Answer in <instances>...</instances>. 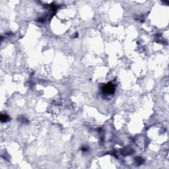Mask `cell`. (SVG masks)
Wrapping results in <instances>:
<instances>
[{"mask_svg":"<svg viewBox=\"0 0 169 169\" xmlns=\"http://www.w3.org/2000/svg\"><path fill=\"white\" fill-rule=\"evenodd\" d=\"M114 85L112 83H109L102 87V91L107 94H112L114 92Z\"/></svg>","mask_w":169,"mask_h":169,"instance_id":"1","label":"cell"},{"mask_svg":"<svg viewBox=\"0 0 169 169\" xmlns=\"http://www.w3.org/2000/svg\"><path fill=\"white\" fill-rule=\"evenodd\" d=\"M7 118H8V116H7V115H5V114H4V115L2 114V115L1 116V120L3 122L7 121Z\"/></svg>","mask_w":169,"mask_h":169,"instance_id":"2","label":"cell"}]
</instances>
